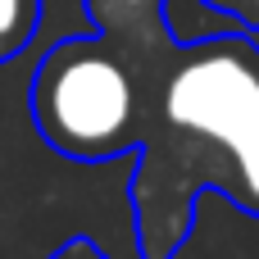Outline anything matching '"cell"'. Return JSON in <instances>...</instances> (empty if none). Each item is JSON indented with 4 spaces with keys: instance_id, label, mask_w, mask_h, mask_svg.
Wrapping results in <instances>:
<instances>
[{
    "instance_id": "cell-1",
    "label": "cell",
    "mask_w": 259,
    "mask_h": 259,
    "mask_svg": "<svg viewBox=\"0 0 259 259\" xmlns=\"http://www.w3.org/2000/svg\"><path fill=\"white\" fill-rule=\"evenodd\" d=\"M118 36V32H109ZM141 68L146 118L127 182L141 259H173L205 191L259 219V46L255 32L178 41L168 18L118 36Z\"/></svg>"
},
{
    "instance_id": "cell-2",
    "label": "cell",
    "mask_w": 259,
    "mask_h": 259,
    "mask_svg": "<svg viewBox=\"0 0 259 259\" xmlns=\"http://www.w3.org/2000/svg\"><path fill=\"white\" fill-rule=\"evenodd\" d=\"M27 109L41 141L73 164L132 155L146 118L137 55L100 27L87 36H64L46 50Z\"/></svg>"
},
{
    "instance_id": "cell-3",
    "label": "cell",
    "mask_w": 259,
    "mask_h": 259,
    "mask_svg": "<svg viewBox=\"0 0 259 259\" xmlns=\"http://www.w3.org/2000/svg\"><path fill=\"white\" fill-rule=\"evenodd\" d=\"M209 9H219L223 18H232L237 27L259 32V0H200ZM87 14L100 32H141V27H155L168 18V0H87Z\"/></svg>"
},
{
    "instance_id": "cell-4",
    "label": "cell",
    "mask_w": 259,
    "mask_h": 259,
    "mask_svg": "<svg viewBox=\"0 0 259 259\" xmlns=\"http://www.w3.org/2000/svg\"><path fill=\"white\" fill-rule=\"evenodd\" d=\"M46 0H0V64L23 55L41 27Z\"/></svg>"
},
{
    "instance_id": "cell-5",
    "label": "cell",
    "mask_w": 259,
    "mask_h": 259,
    "mask_svg": "<svg viewBox=\"0 0 259 259\" xmlns=\"http://www.w3.org/2000/svg\"><path fill=\"white\" fill-rule=\"evenodd\" d=\"M46 259H109V255H105L91 237H68V241H59Z\"/></svg>"
}]
</instances>
